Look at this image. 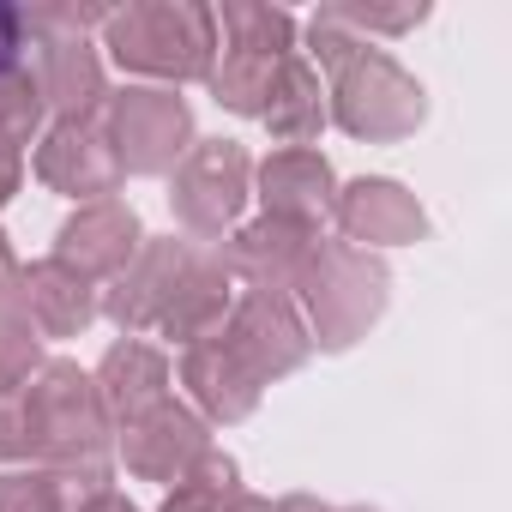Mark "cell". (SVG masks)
Returning <instances> with one entry per match:
<instances>
[{
    "mask_svg": "<svg viewBox=\"0 0 512 512\" xmlns=\"http://www.w3.org/2000/svg\"><path fill=\"white\" fill-rule=\"evenodd\" d=\"M25 410V452L31 464L55 470L67 488H109V464H115V422L103 410L97 380L79 362H43L37 380L19 398Z\"/></svg>",
    "mask_w": 512,
    "mask_h": 512,
    "instance_id": "cell-1",
    "label": "cell"
},
{
    "mask_svg": "<svg viewBox=\"0 0 512 512\" xmlns=\"http://www.w3.org/2000/svg\"><path fill=\"white\" fill-rule=\"evenodd\" d=\"M314 350H350L374 332V320L386 314L392 302V272L380 253L368 247H350V241H326L308 253V266L290 290Z\"/></svg>",
    "mask_w": 512,
    "mask_h": 512,
    "instance_id": "cell-2",
    "label": "cell"
},
{
    "mask_svg": "<svg viewBox=\"0 0 512 512\" xmlns=\"http://www.w3.org/2000/svg\"><path fill=\"white\" fill-rule=\"evenodd\" d=\"M103 49L145 79H205L217 61V19L199 0H139L103 19Z\"/></svg>",
    "mask_w": 512,
    "mask_h": 512,
    "instance_id": "cell-3",
    "label": "cell"
},
{
    "mask_svg": "<svg viewBox=\"0 0 512 512\" xmlns=\"http://www.w3.org/2000/svg\"><path fill=\"white\" fill-rule=\"evenodd\" d=\"M326 115L368 145H398L428 121V91L416 73H404L386 49H356L332 67V103Z\"/></svg>",
    "mask_w": 512,
    "mask_h": 512,
    "instance_id": "cell-4",
    "label": "cell"
},
{
    "mask_svg": "<svg viewBox=\"0 0 512 512\" xmlns=\"http://www.w3.org/2000/svg\"><path fill=\"white\" fill-rule=\"evenodd\" d=\"M247 199H253V157L235 139H193L187 157L169 169V211L205 247H217L241 223Z\"/></svg>",
    "mask_w": 512,
    "mask_h": 512,
    "instance_id": "cell-5",
    "label": "cell"
},
{
    "mask_svg": "<svg viewBox=\"0 0 512 512\" xmlns=\"http://www.w3.org/2000/svg\"><path fill=\"white\" fill-rule=\"evenodd\" d=\"M97 127H103L121 175H169L193 145V109L169 85L109 91V109H103Z\"/></svg>",
    "mask_w": 512,
    "mask_h": 512,
    "instance_id": "cell-6",
    "label": "cell"
},
{
    "mask_svg": "<svg viewBox=\"0 0 512 512\" xmlns=\"http://www.w3.org/2000/svg\"><path fill=\"white\" fill-rule=\"evenodd\" d=\"M217 338L241 356V368L260 380V386L296 374V368L314 356V338H308L296 302H290V296H272V290H235V302H229Z\"/></svg>",
    "mask_w": 512,
    "mask_h": 512,
    "instance_id": "cell-7",
    "label": "cell"
},
{
    "mask_svg": "<svg viewBox=\"0 0 512 512\" xmlns=\"http://www.w3.org/2000/svg\"><path fill=\"white\" fill-rule=\"evenodd\" d=\"M115 452L127 458V470L139 482H175L181 470H193L205 452H211V422L193 410V404H151L145 416H133L127 428H115Z\"/></svg>",
    "mask_w": 512,
    "mask_h": 512,
    "instance_id": "cell-8",
    "label": "cell"
},
{
    "mask_svg": "<svg viewBox=\"0 0 512 512\" xmlns=\"http://www.w3.org/2000/svg\"><path fill=\"white\" fill-rule=\"evenodd\" d=\"M320 247V229L308 223H284V217H253V223H235L217 253H223V266L241 290H272V296H290L302 266H308V253Z\"/></svg>",
    "mask_w": 512,
    "mask_h": 512,
    "instance_id": "cell-9",
    "label": "cell"
},
{
    "mask_svg": "<svg viewBox=\"0 0 512 512\" xmlns=\"http://www.w3.org/2000/svg\"><path fill=\"white\" fill-rule=\"evenodd\" d=\"M145 241V223L127 199H97V205H79L61 229H55V253L49 260L73 266L85 284H115L127 272V260Z\"/></svg>",
    "mask_w": 512,
    "mask_h": 512,
    "instance_id": "cell-10",
    "label": "cell"
},
{
    "mask_svg": "<svg viewBox=\"0 0 512 512\" xmlns=\"http://www.w3.org/2000/svg\"><path fill=\"white\" fill-rule=\"evenodd\" d=\"M37 181L49 193L97 205V199H115L121 163H115V151H109V139H103L97 121H55L37 139Z\"/></svg>",
    "mask_w": 512,
    "mask_h": 512,
    "instance_id": "cell-11",
    "label": "cell"
},
{
    "mask_svg": "<svg viewBox=\"0 0 512 512\" xmlns=\"http://www.w3.org/2000/svg\"><path fill=\"white\" fill-rule=\"evenodd\" d=\"M332 217H338L344 241H350V247H368V253H374V247H410V241L428 235L422 199H416L404 181H392V175H362V181L338 187Z\"/></svg>",
    "mask_w": 512,
    "mask_h": 512,
    "instance_id": "cell-12",
    "label": "cell"
},
{
    "mask_svg": "<svg viewBox=\"0 0 512 512\" xmlns=\"http://www.w3.org/2000/svg\"><path fill=\"white\" fill-rule=\"evenodd\" d=\"M187 253H193V241H175V235H145L139 241V253L127 260V272L109 284V296L97 302L115 326H121V338H139V332H157V320H163V308H169V296H175V278H181V266H187Z\"/></svg>",
    "mask_w": 512,
    "mask_h": 512,
    "instance_id": "cell-13",
    "label": "cell"
},
{
    "mask_svg": "<svg viewBox=\"0 0 512 512\" xmlns=\"http://www.w3.org/2000/svg\"><path fill=\"white\" fill-rule=\"evenodd\" d=\"M31 79L43 91V115H55V121H97L109 109L103 55L85 37H43Z\"/></svg>",
    "mask_w": 512,
    "mask_h": 512,
    "instance_id": "cell-14",
    "label": "cell"
},
{
    "mask_svg": "<svg viewBox=\"0 0 512 512\" xmlns=\"http://www.w3.org/2000/svg\"><path fill=\"white\" fill-rule=\"evenodd\" d=\"M37 338H79L103 308H97V284H85L73 266L61 260H37V266H19V290L7 302Z\"/></svg>",
    "mask_w": 512,
    "mask_h": 512,
    "instance_id": "cell-15",
    "label": "cell"
},
{
    "mask_svg": "<svg viewBox=\"0 0 512 512\" xmlns=\"http://www.w3.org/2000/svg\"><path fill=\"white\" fill-rule=\"evenodd\" d=\"M229 302H235V278H229V266H223V253L205 247V241H193L187 266H181V278H175V296H169V308H163V320H157V338H169V344L187 350V344H199V338H211V332L223 326Z\"/></svg>",
    "mask_w": 512,
    "mask_h": 512,
    "instance_id": "cell-16",
    "label": "cell"
},
{
    "mask_svg": "<svg viewBox=\"0 0 512 512\" xmlns=\"http://www.w3.org/2000/svg\"><path fill=\"white\" fill-rule=\"evenodd\" d=\"M181 386H187V398L205 422H247L260 410V392H266L217 332L181 350Z\"/></svg>",
    "mask_w": 512,
    "mask_h": 512,
    "instance_id": "cell-17",
    "label": "cell"
},
{
    "mask_svg": "<svg viewBox=\"0 0 512 512\" xmlns=\"http://www.w3.org/2000/svg\"><path fill=\"white\" fill-rule=\"evenodd\" d=\"M253 187H260L253 199L266 205L260 217H284V223H308V229H320V217L338 199V175L320 151H272L253 169Z\"/></svg>",
    "mask_w": 512,
    "mask_h": 512,
    "instance_id": "cell-18",
    "label": "cell"
},
{
    "mask_svg": "<svg viewBox=\"0 0 512 512\" xmlns=\"http://www.w3.org/2000/svg\"><path fill=\"white\" fill-rule=\"evenodd\" d=\"M97 392H103V410L115 428H127L133 416H145L151 404L169 398V356L145 338H115L97 362Z\"/></svg>",
    "mask_w": 512,
    "mask_h": 512,
    "instance_id": "cell-19",
    "label": "cell"
},
{
    "mask_svg": "<svg viewBox=\"0 0 512 512\" xmlns=\"http://www.w3.org/2000/svg\"><path fill=\"white\" fill-rule=\"evenodd\" d=\"M260 121L284 151H314V139L326 127V97H320V73L308 55H284L272 67V91H266Z\"/></svg>",
    "mask_w": 512,
    "mask_h": 512,
    "instance_id": "cell-20",
    "label": "cell"
},
{
    "mask_svg": "<svg viewBox=\"0 0 512 512\" xmlns=\"http://www.w3.org/2000/svg\"><path fill=\"white\" fill-rule=\"evenodd\" d=\"M211 19H217V31H223V49L266 55V61L296 55V19H290L284 7H260V0H223Z\"/></svg>",
    "mask_w": 512,
    "mask_h": 512,
    "instance_id": "cell-21",
    "label": "cell"
},
{
    "mask_svg": "<svg viewBox=\"0 0 512 512\" xmlns=\"http://www.w3.org/2000/svg\"><path fill=\"white\" fill-rule=\"evenodd\" d=\"M235 494H241V464L211 446L193 470H181V476L163 488V506H157V512H223Z\"/></svg>",
    "mask_w": 512,
    "mask_h": 512,
    "instance_id": "cell-22",
    "label": "cell"
},
{
    "mask_svg": "<svg viewBox=\"0 0 512 512\" xmlns=\"http://www.w3.org/2000/svg\"><path fill=\"white\" fill-rule=\"evenodd\" d=\"M272 67H278V61H266V55L217 49V61H211V73H205V85H211V97H217L229 115H253V121H260L266 91H272Z\"/></svg>",
    "mask_w": 512,
    "mask_h": 512,
    "instance_id": "cell-23",
    "label": "cell"
},
{
    "mask_svg": "<svg viewBox=\"0 0 512 512\" xmlns=\"http://www.w3.org/2000/svg\"><path fill=\"white\" fill-rule=\"evenodd\" d=\"M43 139V91L31 79V67H0V145H37Z\"/></svg>",
    "mask_w": 512,
    "mask_h": 512,
    "instance_id": "cell-24",
    "label": "cell"
},
{
    "mask_svg": "<svg viewBox=\"0 0 512 512\" xmlns=\"http://www.w3.org/2000/svg\"><path fill=\"white\" fill-rule=\"evenodd\" d=\"M37 368H43V338L13 308H0V404L25 398V386L37 380Z\"/></svg>",
    "mask_w": 512,
    "mask_h": 512,
    "instance_id": "cell-25",
    "label": "cell"
},
{
    "mask_svg": "<svg viewBox=\"0 0 512 512\" xmlns=\"http://www.w3.org/2000/svg\"><path fill=\"white\" fill-rule=\"evenodd\" d=\"M0 512H73V500L55 470L13 464V470H0Z\"/></svg>",
    "mask_w": 512,
    "mask_h": 512,
    "instance_id": "cell-26",
    "label": "cell"
},
{
    "mask_svg": "<svg viewBox=\"0 0 512 512\" xmlns=\"http://www.w3.org/2000/svg\"><path fill=\"white\" fill-rule=\"evenodd\" d=\"M356 37H404V31H416L422 19H428V0H410V7H332Z\"/></svg>",
    "mask_w": 512,
    "mask_h": 512,
    "instance_id": "cell-27",
    "label": "cell"
},
{
    "mask_svg": "<svg viewBox=\"0 0 512 512\" xmlns=\"http://www.w3.org/2000/svg\"><path fill=\"white\" fill-rule=\"evenodd\" d=\"M25 458H31L25 452V410H19V398H7L0 404V470H13Z\"/></svg>",
    "mask_w": 512,
    "mask_h": 512,
    "instance_id": "cell-28",
    "label": "cell"
},
{
    "mask_svg": "<svg viewBox=\"0 0 512 512\" xmlns=\"http://www.w3.org/2000/svg\"><path fill=\"white\" fill-rule=\"evenodd\" d=\"M19 181H25V151L0 145V205H7V199L19 193Z\"/></svg>",
    "mask_w": 512,
    "mask_h": 512,
    "instance_id": "cell-29",
    "label": "cell"
},
{
    "mask_svg": "<svg viewBox=\"0 0 512 512\" xmlns=\"http://www.w3.org/2000/svg\"><path fill=\"white\" fill-rule=\"evenodd\" d=\"M13 290H19V253H13L7 229H0V308L13 302Z\"/></svg>",
    "mask_w": 512,
    "mask_h": 512,
    "instance_id": "cell-30",
    "label": "cell"
},
{
    "mask_svg": "<svg viewBox=\"0 0 512 512\" xmlns=\"http://www.w3.org/2000/svg\"><path fill=\"white\" fill-rule=\"evenodd\" d=\"M73 512H139L127 494H115V488H97V494H79V506Z\"/></svg>",
    "mask_w": 512,
    "mask_h": 512,
    "instance_id": "cell-31",
    "label": "cell"
},
{
    "mask_svg": "<svg viewBox=\"0 0 512 512\" xmlns=\"http://www.w3.org/2000/svg\"><path fill=\"white\" fill-rule=\"evenodd\" d=\"M272 512H338V506H326V500H314V494H284Z\"/></svg>",
    "mask_w": 512,
    "mask_h": 512,
    "instance_id": "cell-32",
    "label": "cell"
},
{
    "mask_svg": "<svg viewBox=\"0 0 512 512\" xmlns=\"http://www.w3.org/2000/svg\"><path fill=\"white\" fill-rule=\"evenodd\" d=\"M223 512H272V500H260V494H247V488H241V494H235Z\"/></svg>",
    "mask_w": 512,
    "mask_h": 512,
    "instance_id": "cell-33",
    "label": "cell"
},
{
    "mask_svg": "<svg viewBox=\"0 0 512 512\" xmlns=\"http://www.w3.org/2000/svg\"><path fill=\"white\" fill-rule=\"evenodd\" d=\"M338 512H374V506H338Z\"/></svg>",
    "mask_w": 512,
    "mask_h": 512,
    "instance_id": "cell-34",
    "label": "cell"
}]
</instances>
